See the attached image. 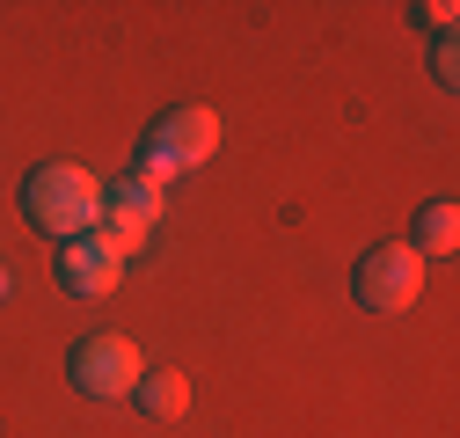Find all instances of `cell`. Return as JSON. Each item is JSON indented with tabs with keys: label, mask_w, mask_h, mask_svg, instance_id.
I'll list each match as a JSON object with an SVG mask.
<instances>
[{
	"label": "cell",
	"mask_w": 460,
	"mask_h": 438,
	"mask_svg": "<svg viewBox=\"0 0 460 438\" xmlns=\"http://www.w3.org/2000/svg\"><path fill=\"white\" fill-rule=\"evenodd\" d=\"M22 212H30L37 234L81 241V234H95V219H102V183L81 169V161H44V169L22 176Z\"/></svg>",
	"instance_id": "1"
},
{
	"label": "cell",
	"mask_w": 460,
	"mask_h": 438,
	"mask_svg": "<svg viewBox=\"0 0 460 438\" xmlns=\"http://www.w3.org/2000/svg\"><path fill=\"white\" fill-rule=\"evenodd\" d=\"M219 146V118L205 102H183V110H161L154 132H146V153H139V176L146 183H168V176H190L205 169Z\"/></svg>",
	"instance_id": "2"
},
{
	"label": "cell",
	"mask_w": 460,
	"mask_h": 438,
	"mask_svg": "<svg viewBox=\"0 0 460 438\" xmlns=\"http://www.w3.org/2000/svg\"><path fill=\"white\" fill-rule=\"evenodd\" d=\"M351 293H358V307H373V314L417 307V293H424V256H417L410 241H380V249H366L358 270H351Z\"/></svg>",
	"instance_id": "3"
},
{
	"label": "cell",
	"mask_w": 460,
	"mask_h": 438,
	"mask_svg": "<svg viewBox=\"0 0 460 438\" xmlns=\"http://www.w3.org/2000/svg\"><path fill=\"white\" fill-rule=\"evenodd\" d=\"M139 344L132 337H118V328H102V337H88L81 351H74V388L81 395H95V402H125L132 388H139Z\"/></svg>",
	"instance_id": "4"
},
{
	"label": "cell",
	"mask_w": 460,
	"mask_h": 438,
	"mask_svg": "<svg viewBox=\"0 0 460 438\" xmlns=\"http://www.w3.org/2000/svg\"><path fill=\"white\" fill-rule=\"evenodd\" d=\"M51 270H59V285H66V293H88V300H102L110 285L125 278V249L110 241V234H81V241H59Z\"/></svg>",
	"instance_id": "5"
},
{
	"label": "cell",
	"mask_w": 460,
	"mask_h": 438,
	"mask_svg": "<svg viewBox=\"0 0 460 438\" xmlns=\"http://www.w3.org/2000/svg\"><path fill=\"white\" fill-rule=\"evenodd\" d=\"M161 183H146V176H125L118 190H102V219H95V227L110 234V241H118L125 256L146 241V227H154V219H161Z\"/></svg>",
	"instance_id": "6"
},
{
	"label": "cell",
	"mask_w": 460,
	"mask_h": 438,
	"mask_svg": "<svg viewBox=\"0 0 460 438\" xmlns=\"http://www.w3.org/2000/svg\"><path fill=\"white\" fill-rule=\"evenodd\" d=\"M139 409L154 416V424H176V416H190V380L183 372H139Z\"/></svg>",
	"instance_id": "7"
},
{
	"label": "cell",
	"mask_w": 460,
	"mask_h": 438,
	"mask_svg": "<svg viewBox=\"0 0 460 438\" xmlns=\"http://www.w3.org/2000/svg\"><path fill=\"white\" fill-rule=\"evenodd\" d=\"M417 256H453L460 249V205L453 197H438V205H424L417 212V241H410Z\"/></svg>",
	"instance_id": "8"
},
{
	"label": "cell",
	"mask_w": 460,
	"mask_h": 438,
	"mask_svg": "<svg viewBox=\"0 0 460 438\" xmlns=\"http://www.w3.org/2000/svg\"><path fill=\"white\" fill-rule=\"evenodd\" d=\"M453 15H460L453 0H424V8H417V22H424V30H438V37H453Z\"/></svg>",
	"instance_id": "9"
},
{
	"label": "cell",
	"mask_w": 460,
	"mask_h": 438,
	"mask_svg": "<svg viewBox=\"0 0 460 438\" xmlns=\"http://www.w3.org/2000/svg\"><path fill=\"white\" fill-rule=\"evenodd\" d=\"M431 74H438V88H453L460 74H453V37H438V51H431Z\"/></svg>",
	"instance_id": "10"
},
{
	"label": "cell",
	"mask_w": 460,
	"mask_h": 438,
	"mask_svg": "<svg viewBox=\"0 0 460 438\" xmlns=\"http://www.w3.org/2000/svg\"><path fill=\"white\" fill-rule=\"evenodd\" d=\"M0 300H8V270H0Z\"/></svg>",
	"instance_id": "11"
}]
</instances>
